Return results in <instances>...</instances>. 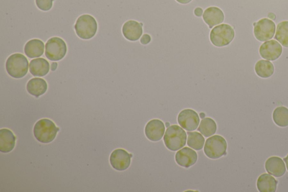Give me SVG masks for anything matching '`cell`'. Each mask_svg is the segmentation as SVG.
Masks as SVG:
<instances>
[{
    "instance_id": "obj_1",
    "label": "cell",
    "mask_w": 288,
    "mask_h": 192,
    "mask_svg": "<svg viewBox=\"0 0 288 192\" xmlns=\"http://www.w3.org/2000/svg\"><path fill=\"white\" fill-rule=\"evenodd\" d=\"M59 131L53 121L47 118L39 120L33 129V133L38 142L44 144L52 142Z\"/></svg>"
},
{
    "instance_id": "obj_2",
    "label": "cell",
    "mask_w": 288,
    "mask_h": 192,
    "mask_svg": "<svg viewBox=\"0 0 288 192\" xmlns=\"http://www.w3.org/2000/svg\"><path fill=\"white\" fill-rule=\"evenodd\" d=\"M187 135L184 130L178 125L169 126L164 137L166 147L172 151L182 149L186 144Z\"/></svg>"
},
{
    "instance_id": "obj_3",
    "label": "cell",
    "mask_w": 288,
    "mask_h": 192,
    "mask_svg": "<svg viewBox=\"0 0 288 192\" xmlns=\"http://www.w3.org/2000/svg\"><path fill=\"white\" fill-rule=\"evenodd\" d=\"M29 63L24 55L14 54L9 56L6 63V69L8 74L15 78L25 77L28 71Z\"/></svg>"
},
{
    "instance_id": "obj_4",
    "label": "cell",
    "mask_w": 288,
    "mask_h": 192,
    "mask_svg": "<svg viewBox=\"0 0 288 192\" xmlns=\"http://www.w3.org/2000/svg\"><path fill=\"white\" fill-rule=\"evenodd\" d=\"M75 28L79 37L83 39H88L95 35L98 30V24L97 20L93 16L84 14L79 17Z\"/></svg>"
},
{
    "instance_id": "obj_5",
    "label": "cell",
    "mask_w": 288,
    "mask_h": 192,
    "mask_svg": "<svg viewBox=\"0 0 288 192\" xmlns=\"http://www.w3.org/2000/svg\"><path fill=\"white\" fill-rule=\"evenodd\" d=\"M235 31L230 25L223 24L214 27L210 34L211 42L217 47L227 46L233 40Z\"/></svg>"
},
{
    "instance_id": "obj_6",
    "label": "cell",
    "mask_w": 288,
    "mask_h": 192,
    "mask_svg": "<svg viewBox=\"0 0 288 192\" xmlns=\"http://www.w3.org/2000/svg\"><path fill=\"white\" fill-rule=\"evenodd\" d=\"M227 141L220 135H214L206 140L204 152L211 159H218L227 154Z\"/></svg>"
},
{
    "instance_id": "obj_7",
    "label": "cell",
    "mask_w": 288,
    "mask_h": 192,
    "mask_svg": "<svg viewBox=\"0 0 288 192\" xmlns=\"http://www.w3.org/2000/svg\"><path fill=\"white\" fill-rule=\"evenodd\" d=\"M67 51V45L63 39L55 37L49 39L45 45V55L52 61L63 59Z\"/></svg>"
},
{
    "instance_id": "obj_8",
    "label": "cell",
    "mask_w": 288,
    "mask_h": 192,
    "mask_svg": "<svg viewBox=\"0 0 288 192\" xmlns=\"http://www.w3.org/2000/svg\"><path fill=\"white\" fill-rule=\"evenodd\" d=\"M254 25V35L258 41L264 42L274 37L276 26L273 20L263 18Z\"/></svg>"
},
{
    "instance_id": "obj_9",
    "label": "cell",
    "mask_w": 288,
    "mask_h": 192,
    "mask_svg": "<svg viewBox=\"0 0 288 192\" xmlns=\"http://www.w3.org/2000/svg\"><path fill=\"white\" fill-rule=\"evenodd\" d=\"M132 156L125 150H116L110 156V165L116 170H126L130 166Z\"/></svg>"
},
{
    "instance_id": "obj_10",
    "label": "cell",
    "mask_w": 288,
    "mask_h": 192,
    "mask_svg": "<svg viewBox=\"0 0 288 192\" xmlns=\"http://www.w3.org/2000/svg\"><path fill=\"white\" fill-rule=\"evenodd\" d=\"M179 125L186 131H195L199 126L200 119L198 115L193 110H185L180 113L178 116Z\"/></svg>"
},
{
    "instance_id": "obj_11",
    "label": "cell",
    "mask_w": 288,
    "mask_h": 192,
    "mask_svg": "<svg viewBox=\"0 0 288 192\" xmlns=\"http://www.w3.org/2000/svg\"><path fill=\"white\" fill-rule=\"evenodd\" d=\"M259 54L264 59L274 61L279 58L283 48L281 45L275 39L264 42L259 48Z\"/></svg>"
},
{
    "instance_id": "obj_12",
    "label": "cell",
    "mask_w": 288,
    "mask_h": 192,
    "mask_svg": "<svg viewBox=\"0 0 288 192\" xmlns=\"http://www.w3.org/2000/svg\"><path fill=\"white\" fill-rule=\"evenodd\" d=\"M165 132V125L160 120H152L145 126V133L147 138L152 142H158L162 139Z\"/></svg>"
},
{
    "instance_id": "obj_13",
    "label": "cell",
    "mask_w": 288,
    "mask_h": 192,
    "mask_svg": "<svg viewBox=\"0 0 288 192\" xmlns=\"http://www.w3.org/2000/svg\"><path fill=\"white\" fill-rule=\"evenodd\" d=\"M143 24L135 20H129L124 24L122 32L129 41H138L143 34Z\"/></svg>"
},
{
    "instance_id": "obj_14",
    "label": "cell",
    "mask_w": 288,
    "mask_h": 192,
    "mask_svg": "<svg viewBox=\"0 0 288 192\" xmlns=\"http://www.w3.org/2000/svg\"><path fill=\"white\" fill-rule=\"evenodd\" d=\"M265 168L268 173L276 178L283 177L286 173L285 163L279 157H270L265 162Z\"/></svg>"
},
{
    "instance_id": "obj_15",
    "label": "cell",
    "mask_w": 288,
    "mask_h": 192,
    "mask_svg": "<svg viewBox=\"0 0 288 192\" xmlns=\"http://www.w3.org/2000/svg\"><path fill=\"white\" fill-rule=\"evenodd\" d=\"M197 159V155L196 152L188 147L180 150L175 156V160L178 164L185 168L194 165Z\"/></svg>"
},
{
    "instance_id": "obj_16",
    "label": "cell",
    "mask_w": 288,
    "mask_h": 192,
    "mask_svg": "<svg viewBox=\"0 0 288 192\" xmlns=\"http://www.w3.org/2000/svg\"><path fill=\"white\" fill-rule=\"evenodd\" d=\"M15 143L16 138L10 130H0V151L4 154L9 153L14 150Z\"/></svg>"
},
{
    "instance_id": "obj_17",
    "label": "cell",
    "mask_w": 288,
    "mask_h": 192,
    "mask_svg": "<svg viewBox=\"0 0 288 192\" xmlns=\"http://www.w3.org/2000/svg\"><path fill=\"white\" fill-rule=\"evenodd\" d=\"M203 17L210 28L222 24L225 18L223 11L217 7H210L207 9Z\"/></svg>"
},
{
    "instance_id": "obj_18",
    "label": "cell",
    "mask_w": 288,
    "mask_h": 192,
    "mask_svg": "<svg viewBox=\"0 0 288 192\" xmlns=\"http://www.w3.org/2000/svg\"><path fill=\"white\" fill-rule=\"evenodd\" d=\"M27 90L31 95L38 98L47 92L48 84L42 78H33L28 81Z\"/></svg>"
},
{
    "instance_id": "obj_19",
    "label": "cell",
    "mask_w": 288,
    "mask_h": 192,
    "mask_svg": "<svg viewBox=\"0 0 288 192\" xmlns=\"http://www.w3.org/2000/svg\"><path fill=\"white\" fill-rule=\"evenodd\" d=\"M278 182L269 174H263L259 176L257 187L260 192H274L277 189Z\"/></svg>"
},
{
    "instance_id": "obj_20",
    "label": "cell",
    "mask_w": 288,
    "mask_h": 192,
    "mask_svg": "<svg viewBox=\"0 0 288 192\" xmlns=\"http://www.w3.org/2000/svg\"><path fill=\"white\" fill-rule=\"evenodd\" d=\"M50 71V64L48 60L43 58L33 59L30 63V72L36 77L46 76Z\"/></svg>"
},
{
    "instance_id": "obj_21",
    "label": "cell",
    "mask_w": 288,
    "mask_h": 192,
    "mask_svg": "<svg viewBox=\"0 0 288 192\" xmlns=\"http://www.w3.org/2000/svg\"><path fill=\"white\" fill-rule=\"evenodd\" d=\"M44 49L45 45L41 40L33 39L26 44L25 52L28 58H38L43 55Z\"/></svg>"
},
{
    "instance_id": "obj_22",
    "label": "cell",
    "mask_w": 288,
    "mask_h": 192,
    "mask_svg": "<svg viewBox=\"0 0 288 192\" xmlns=\"http://www.w3.org/2000/svg\"><path fill=\"white\" fill-rule=\"evenodd\" d=\"M255 70L256 74L263 78H268L274 74L275 69L272 62L268 60H260L257 62Z\"/></svg>"
},
{
    "instance_id": "obj_23",
    "label": "cell",
    "mask_w": 288,
    "mask_h": 192,
    "mask_svg": "<svg viewBox=\"0 0 288 192\" xmlns=\"http://www.w3.org/2000/svg\"><path fill=\"white\" fill-rule=\"evenodd\" d=\"M273 117L276 125L281 127L288 126V109L286 107H277L273 112Z\"/></svg>"
},
{
    "instance_id": "obj_24",
    "label": "cell",
    "mask_w": 288,
    "mask_h": 192,
    "mask_svg": "<svg viewBox=\"0 0 288 192\" xmlns=\"http://www.w3.org/2000/svg\"><path fill=\"white\" fill-rule=\"evenodd\" d=\"M217 125L211 118H205L201 122L198 131L205 137H210L216 133Z\"/></svg>"
},
{
    "instance_id": "obj_25",
    "label": "cell",
    "mask_w": 288,
    "mask_h": 192,
    "mask_svg": "<svg viewBox=\"0 0 288 192\" xmlns=\"http://www.w3.org/2000/svg\"><path fill=\"white\" fill-rule=\"evenodd\" d=\"M275 38L284 47L288 48V21L282 22L278 25Z\"/></svg>"
},
{
    "instance_id": "obj_26",
    "label": "cell",
    "mask_w": 288,
    "mask_h": 192,
    "mask_svg": "<svg viewBox=\"0 0 288 192\" xmlns=\"http://www.w3.org/2000/svg\"><path fill=\"white\" fill-rule=\"evenodd\" d=\"M188 145L192 149L201 150L204 146L205 140L203 135L197 132L188 133Z\"/></svg>"
},
{
    "instance_id": "obj_27",
    "label": "cell",
    "mask_w": 288,
    "mask_h": 192,
    "mask_svg": "<svg viewBox=\"0 0 288 192\" xmlns=\"http://www.w3.org/2000/svg\"><path fill=\"white\" fill-rule=\"evenodd\" d=\"M54 0H36L38 9L42 11H49L52 8Z\"/></svg>"
},
{
    "instance_id": "obj_28",
    "label": "cell",
    "mask_w": 288,
    "mask_h": 192,
    "mask_svg": "<svg viewBox=\"0 0 288 192\" xmlns=\"http://www.w3.org/2000/svg\"><path fill=\"white\" fill-rule=\"evenodd\" d=\"M150 41H151L150 36L148 35H146V34H145V35H144L142 37V39H141V43L144 45L149 44L150 42Z\"/></svg>"
},
{
    "instance_id": "obj_29",
    "label": "cell",
    "mask_w": 288,
    "mask_h": 192,
    "mask_svg": "<svg viewBox=\"0 0 288 192\" xmlns=\"http://www.w3.org/2000/svg\"><path fill=\"white\" fill-rule=\"evenodd\" d=\"M194 13L197 16H201L203 14V10L201 8H197L195 9Z\"/></svg>"
},
{
    "instance_id": "obj_30",
    "label": "cell",
    "mask_w": 288,
    "mask_h": 192,
    "mask_svg": "<svg viewBox=\"0 0 288 192\" xmlns=\"http://www.w3.org/2000/svg\"><path fill=\"white\" fill-rule=\"evenodd\" d=\"M176 1L180 4H187L190 3L192 0H176Z\"/></svg>"
},
{
    "instance_id": "obj_31",
    "label": "cell",
    "mask_w": 288,
    "mask_h": 192,
    "mask_svg": "<svg viewBox=\"0 0 288 192\" xmlns=\"http://www.w3.org/2000/svg\"><path fill=\"white\" fill-rule=\"evenodd\" d=\"M58 67V64L56 63H53L52 64V66H51V69H52V71H55L56 69V68H57Z\"/></svg>"
},
{
    "instance_id": "obj_32",
    "label": "cell",
    "mask_w": 288,
    "mask_h": 192,
    "mask_svg": "<svg viewBox=\"0 0 288 192\" xmlns=\"http://www.w3.org/2000/svg\"><path fill=\"white\" fill-rule=\"evenodd\" d=\"M284 161L285 162L286 168H287V170H288V155H287V156L285 158H284Z\"/></svg>"
}]
</instances>
